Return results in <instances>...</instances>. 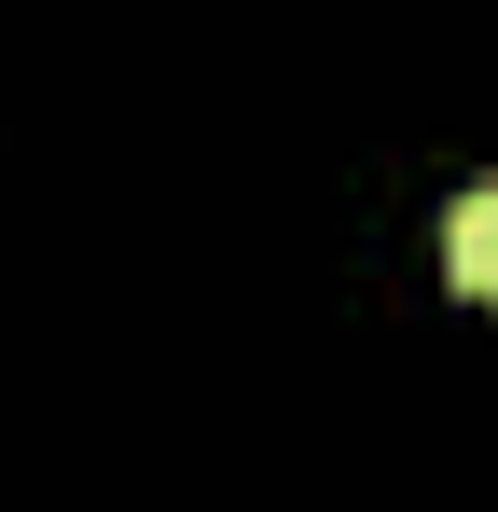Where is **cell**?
<instances>
[{"label":"cell","instance_id":"cell-1","mask_svg":"<svg viewBox=\"0 0 498 512\" xmlns=\"http://www.w3.org/2000/svg\"><path fill=\"white\" fill-rule=\"evenodd\" d=\"M443 277H457L471 305H498V180H471V194L443 208Z\"/></svg>","mask_w":498,"mask_h":512}]
</instances>
